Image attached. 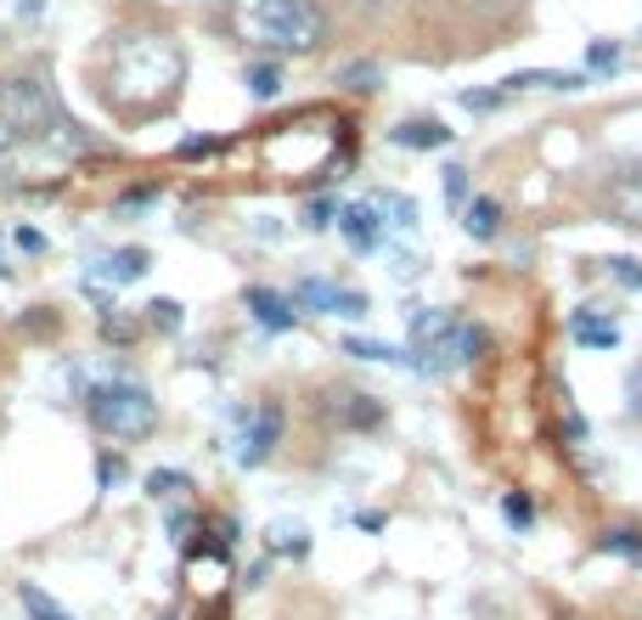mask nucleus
<instances>
[{"mask_svg":"<svg viewBox=\"0 0 642 620\" xmlns=\"http://www.w3.org/2000/svg\"><path fill=\"white\" fill-rule=\"evenodd\" d=\"M181 491H192V474H181V468H153L146 474V497H181Z\"/></svg>","mask_w":642,"mask_h":620,"instance_id":"4be33fe9","label":"nucleus"},{"mask_svg":"<svg viewBox=\"0 0 642 620\" xmlns=\"http://www.w3.org/2000/svg\"><path fill=\"white\" fill-rule=\"evenodd\" d=\"M242 305H249V316H254L265 333H287L293 316H300V311L287 305V294H276V289H249V294H242Z\"/></svg>","mask_w":642,"mask_h":620,"instance_id":"9b49d317","label":"nucleus"},{"mask_svg":"<svg viewBox=\"0 0 642 620\" xmlns=\"http://www.w3.org/2000/svg\"><path fill=\"white\" fill-rule=\"evenodd\" d=\"M502 519L513 524V531H530V524H535V502H530L524 491H508V497H502Z\"/></svg>","mask_w":642,"mask_h":620,"instance_id":"b1692460","label":"nucleus"},{"mask_svg":"<svg viewBox=\"0 0 642 620\" xmlns=\"http://www.w3.org/2000/svg\"><path fill=\"white\" fill-rule=\"evenodd\" d=\"M18 243H23V249H29V254H40V249H45V237H40V231H34V226H23V231H18Z\"/></svg>","mask_w":642,"mask_h":620,"instance_id":"f704fd0d","label":"nucleus"},{"mask_svg":"<svg viewBox=\"0 0 642 620\" xmlns=\"http://www.w3.org/2000/svg\"><path fill=\"white\" fill-rule=\"evenodd\" d=\"M508 102V90H463V108L468 113H497Z\"/></svg>","mask_w":642,"mask_h":620,"instance_id":"bb28decb","label":"nucleus"},{"mask_svg":"<svg viewBox=\"0 0 642 620\" xmlns=\"http://www.w3.org/2000/svg\"><path fill=\"white\" fill-rule=\"evenodd\" d=\"M614 68H620V45H614V40H591L586 74H614Z\"/></svg>","mask_w":642,"mask_h":620,"instance_id":"393cba45","label":"nucleus"},{"mask_svg":"<svg viewBox=\"0 0 642 620\" xmlns=\"http://www.w3.org/2000/svg\"><path fill=\"white\" fill-rule=\"evenodd\" d=\"M327 417H333L338 428H378L389 412H383V401H378V395H361V390H333V395H327Z\"/></svg>","mask_w":642,"mask_h":620,"instance_id":"9d476101","label":"nucleus"},{"mask_svg":"<svg viewBox=\"0 0 642 620\" xmlns=\"http://www.w3.org/2000/svg\"><path fill=\"white\" fill-rule=\"evenodd\" d=\"M603 215L614 226H642V164H625L603 186Z\"/></svg>","mask_w":642,"mask_h":620,"instance_id":"6e6552de","label":"nucleus"},{"mask_svg":"<svg viewBox=\"0 0 642 620\" xmlns=\"http://www.w3.org/2000/svg\"><path fill=\"white\" fill-rule=\"evenodd\" d=\"M338 85H350V90H378V85H383V68H378V63H344V68H338Z\"/></svg>","mask_w":642,"mask_h":620,"instance_id":"5701e85b","label":"nucleus"},{"mask_svg":"<svg viewBox=\"0 0 642 620\" xmlns=\"http://www.w3.org/2000/svg\"><path fill=\"white\" fill-rule=\"evenodd\" d=\"M389 141H394V148H412V153H434V148H446V141H451V130L439 119H406V124L389 130Z\"/></svg>","mask_w":642,"mask_h":620,"instance_id":"f8f14e48","label":"nucleus"},{"mask_svg":"<svg viewBox=\"0 0 642 620\" xmlns=\"http://www.w3.org/2000/svg\"><path fill=\"white\" fill-rule=\"evenodd\" d=\"M463 231L479 237V243H490V237L502 231V204L497 198H468L463 204Z\"/></svg>","mask_w":642,"mask_h":620,"instance_id":"4468645a","label":"nucleus"},{"mask_svg":"<svg viewBox=\"0 0 642 620\" xmlns=\"http://www.w3.org/2000/svg\"><path fill=\"white\" fill-rule=\"evenodd\" d=\"M412 350H417V372H451V367H468L490 350V333L479 322H457L451 311H434V305H417L412 311Z\"/></svg>","mask_w":642,"mask_h":620,"instance_id":"7ed1b4c3","label":"nucleus"},{"mask_svg":"<svg viewBox=\"0 0 642 620\" xmlns=\"http://www.w3.org/2000/svg\"><path fill=\"white\" fill-rule=\"evenodd\" d=\"M215 148H220V141H215V135H186V141H181V148H175V159H209Z\"/></svg>","mask_w":642,"mask_h":620,"instance_id":"c756f323","label":"nucleus"},{"mask_svg":"<svg viewBox=\"0 0 642 620\" xmlns=\"http://www.w3.org/2000/svg\"><path fill=\"white\" fill-rule=\"evenodd\" d=\"M276 440H282V406L260 401L249 417H242V428H237V463L242 468H260L276 452Z\"/></svg>","mask_w":642,"mask_h":620,"instance_id":"0eeeda50","label":"nucleus"},{"mask_svg":"<svg viewBox=\"0 0 642 620\" xmlns=\"http://www.w3.org/2000/svg\"><path fill=\"white\" fill-rule=\"evenodd\" d=\"M344 356H356V361H383V367H412L394 345H383V339H344Z\"/></svg>","mask_w":642,"mask_h":620,"instance_id":"a211bd4d","label":"nucleus"},{"mask_svg":"<svg viewBox=\"0 0 642 620\" xmlns=\"http://www.w3.org/2000/svg\"><path fill=\"white\" fill-rule=\"evenodd\" d=\"M271 547L282 558H305L311 553V531H305V524H271Z\"/></svg>","mask_w":642,"mask_h":620,"instance_id":"412c9836","label":"nucleus"},{"mask_svg":"<svg viewBox=\"0 0 642 620\" xmlns=\"http://www.w3.org/2000/svg\"><path fill=\"white\" fill-rule=\"evenodd\" d=\"M186 79V52L170 34H124L113 45V74H108V102L119 108H164L175 85Z\"/></svg>","mask_w":642,"mask_h":620,"instance_id":"f257e3e1","label":"nucleus"},{"mask_svg":"<svg viewBox=\"0 0 642 620\" xmlns=\"http://www.w3.org/2000/svg\"><path fill=\"white\" fill-rule=\"evenodd\" d=\"M153 198H159V186H135V193H124V198H119V215H130V209H146Z\"/></svg>","mask_w":642,"mask_h":620,"instance_id":"473e14b6","label":"nucleus"},{"mask_svg":"<svg viewBox=\"0 0 642 620\" xmlns=\"http://www.w3.org/2000/svg\"><path fill=\"white\" fill-rule=\"evenodd\" d=\"M625 401H631V417L642 423V361L631 367V378H625Z\"/></svg>","mask_w":642,"mask_h":620,"instance_id":"2f4dec72","label":"nucleus"},{"mask_svg":"<svg viewBox=\"0 0 642 620\" xmlns=\"http://www.w3.org/2000/svg\"><path fill=\"white\" fill-rule=\"evenodd\" d=\"M446 198H451L457 209L468 204V170H463V164H446Z\"/></svg>","mask_w":642,"mask_h":620,"instance_id":"c85d7f7f","label":"nucleus"},{"mask_svg":"<svg viewBox=\"0 0 642 620\" xmlns=\"http://www.w3.org/2000/svg\"><path fill=\"white\" fill-rule=\"evenodd\" d=\"M293 311H316V316H367V294L361 289H344V282H327V276H300L287 294Z\"/></svg>","mask_w":642,"mask_h":620,"instance_id":"423d86ee","label":"nucleus"},{"mask_svg":"<svg viewBox=\"0 0 642 620\" xmlns=\"http://www.w3.org/2000/svg\"><path fill=\"white\" fill-rule=\"evenodd\" d=\"M333 215H338V204H333V198H322V204H311V209H305V226H316V231H322V226H333Z\"/></svg>","mask_w":642,"mask_h":620,"instance_id":"72a5a7b5","label":"nucleus"},{"mask_svg":"<svg viewBox=\"0 0 642 620\" xmlns=\"http://www.w3.org/2000/svg\"><path fill=\"white\" fill-rule=\"evenodd\" d=\"M372 209H378L383 231H412L417 226V204L406 193H383V198H372Z\"/></svg>","mask_w":642,"mask_h":620,"instance_id":"2eb2a0df","label":"nucleus"},{"mask_svg":"<svg viewBox=\"0 0 642 620\" xmlns=\"http://www.w3.org/2000/svg\"><path fill=\"white\" fill-rule=\"evenodd\" d=\"M338 237H344V243H350L356 254H378L383 249V220H378V209L372 204H338Z\"/></svg>","mask_w":642,"mask_h":620,"instance_id":"1a4fd4ad","label":"nucleus"},{"mask_svg":"<svg viewBox=\"0 0 642 620\" xmlns=\"http://www.w3.org/2000/svg\"><path fill=\"white\" fill-rule=\"evenodd\" d=\"M242 85H249V97H254V102H271L276 90H282V68H276V63H249Z\"/></svg>","mask_w":642,"mask_h":620,"instance_id":"6ab92c4d","label":"nucleus"},{"mask_svg":"<svg viewBox=\"0 0 642 620\" xmlns=\"http://www.w3.org/2000/svg\"><path fill=\"white\" fill-rule=\"evenodd\" d=\"M45 124H57L52 90L40 79H0V153L23 148V141L45 135Z\"/></svg>","mask_w":642,"mask_h":620,"instance_id":"39448f33","label":"nucleus"},{"mask_svg":"<svg viewBox=\"0 0 642 620\" xmlns=\"http://www.w3.org/2000/svg\"><path fill=\"white\" fill-rule=\"evenodd\" d=\"M96 480H102V491H113L124 480V463L119 457H96Z\"/></svg>","mask_w":642,"mask_h":620,"instance_id":"7c9ffc66","label":"nucleus"},{"mask_svg":"<svg viewBox=\"0 0 642 620\" xmlns=\"http://www.w3.org/2000/svg\"><path fill=\"white\" fill-rule=\"evenodd\" d=\"M141 271H146V249H119V254L102 260V276L108 282H135Z\"/></svg>","mask_w":642,"mask_h":620,"instance_id":"aec40b11","label":"nucleus"},{"mask_svg":"<svg viewBox=\"0 0 642 620\" xmlns=\"http://www.w3.org/2000/svg\"><path fill=\"white\" fill-rule=\"evenodd\" d=\"M598 553H614V558H625V564L642 569V531H631V524H614V531L598 536Z\"/></svg>","mask_w":642,"mask_h":620,"instance_id":"dca6fc26","label":"nucleus"},{"mask_svg":"<svg viewBox=\"0 0 642 620\" xmlns=\"http://www.w3.org/2000/svg\"><path fill=\"white\" fill-rule=\"evenodd\" d=\"M146 311H153V327H164V333H181V305H175V300H153Z\"/></svg>","mask_w":642,"mask_h":620,"instance_id":"cd10ccee","label":"nucleus"},{"mask_svg":"<svg viewBox=\"0 0 642 620\" xmlns=\"http://www.w3.org/2000/svg\"><path fill=\"white\" fill-rule=\"evenodd\" d=\"M85 412L113 440H146L159 428V401H153V390H146V384H135V378H108V384H90Z\"/></svg>","mask_w":642,"mask_h":620,"instance_id":"20e7f679","label":"nucleus"},{"mask_svg":"<svg viewBox=\"0 0 642 620\" xmlns=\"http://www.w3.org/2000/svg\"><path fill=\"white\" fill-rule=\"evenodd\" d=\"M18 603L29 609V620H74V614H68V609H63L52 592L34 587V581H23V587H18Z\"/></svg>","mask_w":642,"mask_h":620,"instance_id":"f3484780","label":"nucleus"},{"mask_svg":"<svg viewBox=\"0 0 642 620\" xmlns=\"http://www.w3.org/2000/svg\"><path fill=\"white\" fill-rule=\"evenodd\" d=\"M603 271H609L614 282H625V289H636V294H642V260H625V254H614V260H603Z\"/></svg>","mask_w":642,"mask_h":620,"instance_id":"a878e982","label":"nucleus"},{"mask_svg":"<svg viewBox=\"0 0 642 620\" xmlns=\"http://www.w3.org/2000/svg\"><path fill=\"white\" fill-rule=\"evenodd\" d=\"M0 276H7V265H0Z\"/></svg>","mask_w":642,"mask_h":620,"instance_id":"c9c22d12","label":"nucleus"},{"mask_svg":"<svg viewBox=\"0 0 642 620\" xmlns=\"http://www.w3.org/2000/svg\"><path fill=\"white\" fill-rule=\"evenodd\" d=\"M569 339L586 345V350H614L620 345V327L609 316H598V311H575L569 316Z\"/></svg>","mask_w":642,"mask_h":620,"instance_id":"ddd939ff","label":"nucleus"},{"mask_svg":"<svg viewBox=\"0 0 642 620\" xmlns=\"http://www.w3.org/2000/svg\"><path fill=\"white\" fill-rule=\"evenodd\" d=\"M231 29L254 52L311 57L327 40V7L322 0H231Z\"/></svg>","mask_w":642,"mask_h":620,"instance_id":"f03ea898","label":"nucleus"}]
</instances>
